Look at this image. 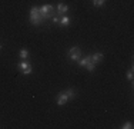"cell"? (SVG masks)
Returning <instances> with one entry per match:
<instances>
[{
  "label": "cell",
  "mask_w": 134,
  "mask_h": 129,
  "mask_svg": "<svg viewBox=\"0 0 134 129\" xmlns=\"http://www.w3.org/2000/svg\"><path fill=\"white\" fill-rule=\"evenodd\" d=\"M39 13L43 20H49V19H52L56 14V9L52 4H43L41 7H39Z\"/></svg>",
  "instance_id": "obj_1"
},
{
  "label": "cell",
  "mask_w": 134,
  "mask_h": 129,
  "mask_svg": "<svg viewBox=\"0 0 134 129\" xmlns=\"http://www.w3.org/2000/svg\"><path fill=\"white\" fill-rule=\"evenodd\" d=\"M30 23L34 26H40L43 23V19H41V16L39 13V7H36V6H33L30 9Z\"/></svg>",
  "instance_id": "obj_2"
},
{
  "label": "cell",
  "mask_w": 134,
  "mask_h": 129,
  "mask_svg": "<svg viewBox=\"0 0 134 129\" xmlns=\"http://www.w3.org/2000/svg\"><path fill=\"white\" fill-rule=\"evenodd\" d=\"M67 56H69V59L71 60V62H77V60L81 57V49L77 47V46L70 47V50L67 52Z\"/></svg>",
  "instance_id": "obj_3"
},
{
  "label": "cell",
  "mask_w": 134,
  "mask_h": 129,
  "mask_svg": "<svg viewBox=\"0 0 134 129\" xmlns=\"http://www.w3.org/2000/svg\"><path fill=\"white\" fill-rule=\"evenodd\" d=\"M67 12H69V6H67L66 3H59V4H57V9H56L57 16H64Z\"/></svg>",
  "instance_id": "obj_4"
},
{
  "label": "cell",
  "mask_w": 134,
  "mask_h": 129,
  "mask_svg": "<svg viewBox=\"0 0 134 129\" xmlns=\"http://www.w3.org/2000/svg\"><path fill=\"white\" fill-rule=\"evenodd\" d=\"M67 102H69V98H67V95L64 93V90H63V92H60L59 96H57V106H64Z\"/></svg>",
  "instance_id": "obj_5"
},
{
  "label": "cell",
  "mask_w": 134,
  "mask_h": 129,
  "mask_svg": "<svg viewBox=\"0 0 134 129\" xmlns=\"http://www.w3.org/2000/svg\"><path fill=\"white\" fill-rule=\"evenodd\" d=\"M103 59H104V54L103 53H100V52H97V53H94V54H91V62L93 63H100V62H103Z\"/></svg>",
  "instance_id": "obj_6"
},
{
  "label": "cell",
  "mask_w": 134,
  "mask_h": 129,
  "mask_svg": "<svg viewBox=\"0 0 134 129\" xmlns=\"http://www.w3.org/2000/svg\"><path fill=\"white\" fill-rule=\"evenodd\" d=\"M70 23H71V19H70L69 16H62V17H60V22H59V26L67 27V26H70Z\"/></svg>",
  "instance_id": "obj_7"
},
{
  "label": "cell",
  "mask_w": 134,
  "mask_h": 129,
  "mask_svg": "<svg viewBox=\"0 0 134 129\" xmlns=\"http://www.w3.org/2000/svg\"><path fill=\"white\" fill-rule=\"evenodd\" d=\"M90 62H91V56H84V57H81V59L77 60V63L80 64V66H83V67H86Z\"/></svg>",
  "instance_id": "obj_8"
},
{
  "label": "cell",
  "mask_w": 134,
  "mask_h": 129,
  "mask_svg": "<svg viewBox=\"0 0 134 129\" xmlns=\"http://www.w3.org/2000/svg\"><path fill=\"white\" fill-rule=\"evenodd\" d=\"M29 66H31V63H29L27 60H21V62H19V64H17V67L21 70V72H23L24 69H27Z\"/></svg>",
  "instance_id": "obj_9"
},
{
  "label": "cell",
  "mask_w": 134,
  "mask_h": 129,
  "mask_svg": "<svg viewBox=\"0 0 134 129\" xmlns=\"http://www.w3.org/2000/svg\"><path fill=\"white\" fill-rule=\"evenodd\" d=\"M19 56H20L21 60H26L29 57V50L27 49H20V52H19Z\"/></svg>",
  "instance_id": "obj_10"
},
{
  "label": "cell",
  "mask_w": 134,
  "mask_h": 129,
  "mask_svg": "<svg viewBox=\"0 0 134 129\" xmlns=\"http://www.w3.org/2000/svg\"><path fill=\"white\" fill-rule=\"evenodd\" d=\"M64 93L67 95L69 101H71V99H74V98H76V92H74L73 89H66V90H64Z\"/></svg>",
  "instance_id": "obj_11"
},
{
  "label": "cell",
  "mask_w": 134,
  "mask_h": 129,
  "mask_svg": "<svg viewBox=\"0 0 134 129\" xmlns=\"http://www.w3.org/2000/svg\"><path fill=\"white\" fill-rule=\"evenodd\" d=\"M93 4L96 7H103L106 4V0H93Z\"/></svg>",
  "instance_id": "obj_12"
},
{
  "label": "cell",
  "mask_w": 134,
  "mask_h": 129,
  "mask_svg": "<svg viewBox=\"0 0 134 129\" xmlns=\"http://www.w3.org/2000/svg\"><path fill=\"white\" fill-rule=\"evenodd\" d=\"M86 69L88 70V72H94V69H96V63H93V62H90L86 66Z\"/></svg>",
  "instance_id": "obj_13"
},
{
  "label": "cell",
  "mask_w": 134,
  "mask_h": 129,
  "mask_svg": "<svg viewBox=\"0 0 134 129\" xmlns=\"http://www.w3.org/2000/svg\"><path fill=\"white\" fill-rule=\"evenodd\" d=\"M121 129H133V123L131 122H124V123L121 125Z\"/></svg>",
  "instance_id": "obj_14"
},
{
  "label": "cell",
  "mask_w": 134,
  "mask_h": 129,
  "mask_svg": "<svg viewBox=\"0 0 134 129\" xmlns=\"http://www.w3.org/2000/svg\"><path fill=\"white\" fill-rule=\"evenodd\" d=\"M133 77H134V72H133V69H130L129 72H127V79L133 80Z\"/></svg>",
  "instance_id": "obj_15"
},
{
  "label": "cell",
  "mask_w": 134,
  "mask_h": 129,
  "mask_svg": "<svg viewBox=\"0 0 134 129\" xmlns=\"http://www.w3.org/2000/svg\"><path fill=\"white\" fill-rule=\"evenodd\" d=\"M2 49H3V46H2V44H0V50H2Z\"/></svg>",
  "instance_id": "obj_16"
}]
</instances>
